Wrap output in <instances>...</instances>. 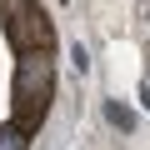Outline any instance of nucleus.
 I'll list each match as a JSON object with an SVG mask.
<instances>
[{"label": "nucleus", "mask_w": 150, "mask_h": 150, "mask_svg": "<svg viewBox=\"0 0 150 150\" xmlns=\"http://www.w3.org/2000/svg\"><path fill=\"white\" fill-rule=\"evenodd\" d=\"M45 105H50V60L45 50H30L20 55V70H15V110L20 120H35L45 115Z\"/></svg>", "instance_id": "f257e3e1"}, {"label": "nucleus", "mask_w": 150, "mask_h": 150, "mask_svg": "<svg viewBox=\"0 0 150 150\" xmlns=\"http://www.w3.org/2000/svg\"><path fill=\"white\" fill-rule=\"evenodd\" d=\"M10 40L20 45V55L45 50V40H50V20H45V10H20V15L10 20Z\"/></svg>", "instance_id": "f03ea898"}, {"label": "nucleus", "mask_w": 150, "mask_h": 150, "mask_svg": "<svg viewBox=\"0 0 150 150\" xmlns=\"http://www.w3.org/2000/svg\"><path fill=\"white\" fill-rule=\"evenodd\" d=\"M105 120H110L115 130H135V110H130V105H120V100H110V105H105Z\"/></svg>", "instance_id": "7ed1b4c3"}, {"label": "nucleus", "mask_w": 150, "mask_h": 150, "mask_svg": "<svg viewBox=\"0 0 150 150\" xmlns=\"http://www.w3.org/2000/svg\"><path fill=\"white\" fill-rule=\"evenodd\" d=\"M0 150H25V130L20 125H0Z\"/></svg>", "instance_id": "20e7f679"}, {"label": "nucleus", "mask_w": 150, "mask_h": 150, "mask_svg": "<svg viewBox=\"0 0 150 150\" xmlns=\"http://www.w3.org/2000/svg\"><path fill=\"white\" fill-rule=\"evenodd\" d=\"M70 65L85 75V70H90V50H85V45H70Z\"/></svg>", "instance_id": "39448f33"}, {"label": "nucleus", "mask_w": 150, "mask_h": 150, "mask_svg": "<svg viewBox=\"0 0 150 150\" xmlns=\"http://www.w3.org/2000/svg\"><path fill=\"white\" fill-rule=\"evenodd\" d=\"M140 105H145V110H150V85H145V90H140Z\"/></svg>", "instance_id": "423d86ee"}]
</instances>
